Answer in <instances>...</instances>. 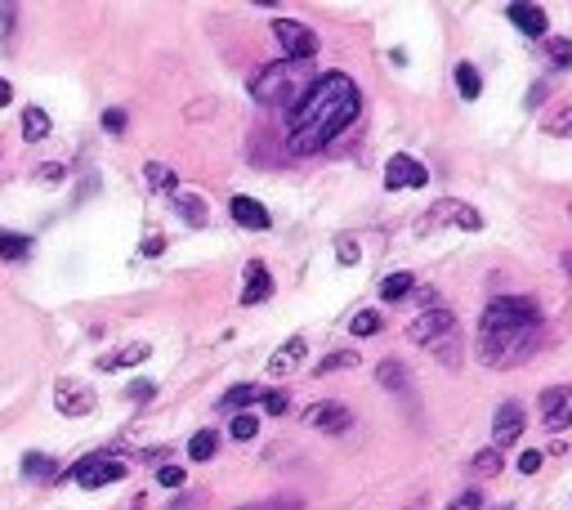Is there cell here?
I'll return each mask as SVG.
<instances>
[{
    "mask_svg": "<svg viewBox=\"0 0 572 510\" xmlns=\"http://www.w3.org/2000/svg\"><path fill=\"white\" fill-rule=\"evenodd\" d=\"M363 108V95L354 86L349 72H323L309 81V90L300 95V104L292 108V121H286V148L296 157H314L327 144H336L354 117Z\"/></svg>",
    "mask_w": 572,
    "mask_h": 510,
    "instance_id": "cell-1",
    "label": "cell"
},
{
    "mask_svg": "<svg viewBox=\"0 0 572 510\" xmlns=\"http://www.w3.org/2000/svg\"><path fill=\"white\" fill-rule=\"evenodd\" d=\"M309 63H292V59H282V63H268L250 77V99L264 104V108H286L292 112L300 104V95L309 90Z\"/></svg>",
    "mask_w": 572,
    "mask_h": 510,
    "instance_id": "cell-2",
    "label": "cell"
},
{
    "mask_svg": "<svg viewBox=\"0 0 572 510\" xmlns=\"http://www.w3.org/2000/svg\"><path fill=\"white\" fill-rule=\"evenodd\" d=\"M407 336L416 341V345H425L438 363H447V367H456L461 363V327H456V314L452 310H443V305H434V310H421L416 318H412V327H407Z\"/></svg>",
    "mask_w": 572,
    "mask_h": 510,
    "instance_id": "cell-3",
    "label": "cell"
},
{
    "mask_svg": "<svg viewBox=\"0 0 572 510\" xmlns=\"http://www.w3.org/2000/svg\"><path fill=\"white\" fill-rule=\"evenodd\" d=\"M541 350V327L514 332H479V363L483 367H519Z\"/></svg>",
    "mask_w": 572,
    "mask_h": 510,
    "instance_id": "cell-4",
    "label": "cell"
},
{
    "mask_svg": "<svg viewBox=\"0 0 572 510\" xmlns=\"http://www.w3.org/2000/svg\"><path fill=\"white\" fill-rule=\"evenodd\" d=\"M514 327H541V310L527 296H496L487 301L479 332H514Z\"/></svg>",
    "mask_w": 572,
    "mask_h": 510,
    "instance_id": "cell-5",
    "label": "cell"
},
{
    "mask_svg": "<svg viewBox=\"0 0 572 510\" xmlns=\"http://www.w3.org/2000/svg\"><path fill=\"white\" fill-rule=\"evenodd\" d=\"M273 37H277V46L286 50V59H292V63H309L318 55V46H323L318 32L309 23H300V19H277Z\"/></svg>",
    "mask_w": 572,
    "mask_h": 510,
    "instance_id": "cell-6",
    "label": "cell"
},
{
    "mask_svg": "<svg viewBox=\"0 0 572 510\" xmlns=\"http://www.w3.org/2000/svg\"><path fill=\"white\" fill-rule=\"evenodd\" d=\"M68 474L77 479V488H108V483H121V479H126V461H117V457H108V452H90V457H81Z\"/></svg>",
    "mask_w": 572,
    "mask_h": 510,
    "instance_id": "cell-7",
    "label": "cell"
},
{
    "mask_svg": "<svg viewBox=\"0 0 572 510\" xmlns=\"http://www.w3.org/2000/svg\"><path fill=\"white\" fill-rule=\"evenodd\" d=\"M99 408V394L90 390V381H77V376H63L55 385V412L59 416H90Z\"/></svg>",
    "mask_w": 572,
    "mask_h": 510,
    "instance_id": "cell-8",
    "label": "cell"
},
{
    "mask_svg": "<svg viewBox=\"0 0 572 510\" xmlns=\"http://www.w3.org/2000/svg\"><path fill=\"white\" fill-rule=\"evenodd\" d=\"M425 224H430V228H443V224H452V228H461V233H465V228L474 233V228H483V215H479V210H474L470 202L443 197V202H434V206H430Z\"/></svg>",
    "mask_w": 572,
    "mask_h": 510,
    "instance_id": "cell-9",
    "label": "cell"
},
{
    "mask_svg": "<svg viewBox=\"0 0 572 510\" xmlns=\"http://www.w3.org/2000/svg\"><path fill=\"white\" fill-rule=\"evenodd\" d=\"M425 184H430V170L412 153H394L385 161V188L389 193H398V188H425Z\"/></svg>",
    "mask_w": 572,
    "mask_h": 510,
    "instance_id": "cell-10",
    "label": "cell"
},
{
    "mask_svg": "<svg viewBox=\"0 0 572 510\" xmlns=\"http://www.w3.org/2000/svg\"><path fill=\"white\" fill-rule=\"evenodd\" d=\"M541 421L545 430H568L572 425V385H550L541 390Z\"/></svg>",
    "mask_w": 572,
    "mask_h": 510,
    "instance_id": "cell-11",
    "label": "cell"
},
{
    "mask_svg": "<svg viewBox=\"0 0 572 510\" xmlns=\"http://www.w3.org/2000/svg\"><path fill=\"white\" fill-rule=\"evenodd\" d=\"M523 425H527L523 408H519V403H501V408H496V416H492V448H496V452L514 448V443H519V434H523Z\"/></svg>",
    "mask_w": 572,
    "mask_h": 510,
    "instance_id": "cell-12",
    "label": "cell"
},
{
    "mask_svg": "<svg viewBox=\"0 0 572 510\" xmlns=\"http://www.w3.org/2000/svg\"><path fill=\"white\" fill-rule=\"evenodd\" d=\"M305 421H309L314 430H327V434H345V430L354 425V412H349L345 403H336V399H323V403H314V408L305 412Z\"/></svg>",
    "mask_w": 572,
    "mask_h": 510,
    "instance_id": "cell-13",
    "label": "cell"
},
{
    "mask_svg": "<svg viewBox=\"0 0 572 510\" xmlns=\"http://www.w3.org/2000/svg\"><path fill=\"white\" fill-rule=\"evenodd\" d=\"M505 19L523 32V37H550V19L541 6H523V0H514V6H505Z\"/></svg>",
    "mask_w": 572,
    "mask_h": 510,
    "instance_id": "cell-14",
    "label": "cell"
},
{
    "mask_svg": "<svg viewBox=\"0 0 572 510\" xmlns=\"http://www.w3.org/2000/svg\"><path fill=\"white\" fill-rule=\"evenodd\" d=\"M228 215H233V224L255 228V233H264V228L273 224V215L264 210V202H255V197H246V193H237V197L228 202Z\"/></svg>",
    "mask_w": 572,
    "mask_h": 510,
    "instance_id": "cell-15",
    "label": "cell"
},
{
    "mask_svg": "<svg viewBox=\"0 0 572 510\" xmlns=\"http://www.w3.org/2000/svg\"><path fill=\"white\" fill-rule=\"evenodd\" d=\"M300 363H305V336H292L286 345H277V350H273V359H268V376H273V381H282V376H292Z\"/></svg>",
    "mask_w": 572,
    "mask_h": 510,
    "instance_id": "cell-16",
    "label": "cell"
},
{
    "mask_svg": "<svg viewBox=\"0 0 572 510\" xmlns=\"http://www.w3.org/2000/svg\"><path fill=\"white\" fill-rule=\"evenodd\" d=\"M273 296V278H268V265L264 261H250L246 265V287H241V305H264Z\"/></svg>",
    "mask_w": 572,
    "mask_h": 510,
    "instance_id": "cell-17",
    "label": "cell"
},
{
    "mask_svg": "<svg viewBox=\"0 0 572 510\" xmlns=\"http://www.w3.org/2000/svg\"><path fill=\"white\" fill-rule=\"evenodd\" d=\"M170 206H175V215H179L188 228H206V219H210V210H206L201 193H175V197H170Z\"/></svg>",
    "mask_w": 572,
    "mask_h": 510,
    "instance_id": "cell-18",
    "label": "cell"
},
{
    "mask_svg": "<svg viewBox=\"0 0 572 510\" xmlns=\"http://www.w3.org/2000/svg\"><path fill=\"white\" fill-rule=\"evenodd\" d=\"M32 255V237L28 233H14V228H0V261H28Z\"/></svg>",
    "mask_w": 572,
    "mask_h": 510,
    "instance_id": "cell-19",
    "label": "cell"
},
{
    "mask_svg": "<svg viewBox=\"0 0 572 510\" xmlns=\"http://www.w3.org/2000/svg\"><path fill=\"white\" fill-rule=\"evenodd\" d=\"M148 354H152V345H130V350L103 354V359H99V367H103V372H117V367H135V363H144Z\"/></svg>",
    "mask_w": 572,
    "mask_h": 510,
    "instance_id": "cell-20",
    "label": "cell"
},
{
    "mask_svg": "<svg viewBox=\"0 0 572 510\" xmlns=\"http://www.w3.org/2000/svg\"><path fill=\"white\" fill-rule=\"evenodd\" d=\"M259 385H233V390H224V399H219V412H241V408H250V403H259Z\"/></svg>",
    "mask_w": 572,
    "mask_h": 510,
    "instance_id": "cell-21",
    "label": "cell"
},
{
    "mask_svg": "<svg viewBox=\"0 0 572 510\" xmlns=\"http://www.w3.org/2000/svg\"><path fill=\"white\" fill-rule=\"evenodd\" d=\"M50 130H55V126H50V112H46V108H28V112H23V139H28V144H41Z\"/></svg>",
    "mask_w": 572,
    "mask_h": 510,
    "instance_id": "cell-22",
    "label": "cell"
},
{
    "mask_svg": "<svg viewBox=\"0 0 572 510\" xmlns=\"http://www.w3.org/2000/svg\"><path fill=\"white\" fill-rule=\"evenodd\" d=\"M23 474H28V479H50V483H55V479H59V461L46 457V452H28V457H23Z\"/></svg>",
    "mask_w": 572,
    "mask_h": 510,
    "instance_id": "cell-23",
    "label": "cell"
},
{
    "mask_svg": "<svg viewBox=\"0 0 572 510\" xmlns=\"http://www.w3.org/2000/svg\"><path fill=\"white\" fill-rule=\"evenodd\" d=\"M452 77H456V90H461L465 99H479V95H483V77H479V68H474V63H456V72H452Z\"/></svg>",
    "mask_w": 572,
    "mask_h": 510,
    "instance_id": "cell-24",
    "label": "cell"
},
{
    "mask_svg": "<svg viewBox=\"0 0 572 510\" xmlns=\"http://www.w3.org/2000/svg\"><path fill=\"white\" fill-rule=\"evenodd\" d=\"M215 452H219V434H215V430H197V434L188 439V457H193V461H210Z\"/></svg>",
    "mask_w": 572,
    "mask_h": 510,
    "instance_id": "cell-25",
    "label": "cell"
},
{
    "mask_svg": "<svg viewBox=\"0 0 572 510\" xmlns=\"http://www.w3.org/2000/svg\"><path fill=\"white\" fill-rule=\"evenodd\" d=\"M376 381H381L385 390H403V385H407V367H403L398 359H385V363L376 367Z\"/></svg>",
    "mask_w": 572,
    "mask_h": 510,
    "instance_id": "cell-26",
    "label": "cell"
},
{
    "mask_svg": "<svg viewBox=\"0 0 572 510\" xmlns=\"http://www.w3.org/2000/svg\"><path fill=\"white\" fill-rule=\"evenodd\" d=\"M412 287H416V278H412V274H389V278L381 283V301H403Z\"/></svg>",
    "mask_w": 572,
    "mask_h": 510,
    "instance_id": "cell-27",
    "label": "cell"
},
{
    "mask_svg": "<svg viewBox=\"0 0 572 510\" xmlns=\"http://www.w3.org/2000/svg\"><path fill=\"white\" fill-rule=\"evenodd\" d=\"M345 367H358V350H341V354H327V359L318 363V381H323V376H332V372H345Z\"/></svg>",
    "mask_w": 572,
    "mask_h": 510,
    "instance_id": "cell-28",
    "label": "cell"
},
{
    "mask_svg": "<svg viewBox=\"0 0 572 510\" xmlns=\"http://www.w3.org/2000/svg\"><path fill=\"white\" fill-rule=\"evenodd\" d=\"M545 59L554 68H572V41L568 37H545Z\"/></svg>",
    "mask_w": 572,
    "mask_h": 510,
    "instance_id": "cell-29",
    "label": "cell"
},
{
    "mask_svg": "<svg viewBox=\"0 0 572 510\" xmlns=\"http://www.w3.org/2000/svg\"><path fill=\"white\" fill-rule=\"evenodd\" d=\"M349 332H354V336H376V332H381V314H376V310H358V314L349 318Z\"/></svg>",
    "mask_w": 572,
    "mask_h": 510,
    "instance_id": "cell-30",
    "label": "cell"
},
{
    "mask_svg": "<svg viewBox=\"0 0 572 510\" xmlns=\"http://www.w3.org/2000/svg\"><path fill=\"white\" fill-rule=\"evenodd\" d=\"M501 465H505V457H501L496 448H483V452L470 461V470H474V474H501Z\"/></svg>",
    "mask_w": 572,
    "mask_h": 510,
    "instance_id": "cell-31",
    "label": "cell"
},
{
    "mask_svg": "<svg viewBox=\"0 0 572 510\" xmlns=\"http://www.w3.org/2000/svg\"><path fill=\"white\" fill-rule=\"evenodd\" d=\"M228 434H233V439H241V443H246V439H255V434H259V416L237 412V416H233V425H228Z\"/></svg>",
    "mask_w": 572,
    "mask_h": 510,
    "instance_id": "cell-32",
    "label": "cell"
},
{
    "mask_svg": "<svg viewBox=\"0 0 572 510\" xmlns=\"http://www.w3.org/2000/svg\"><path fill=\"white\" fill-rule=\"evenodd\" d=\"M545 135H554V139H572V108H559V112L545 121Z\"/></svg>",
    "mask_w": 572,
    "mask_h": 510,
    "instance_id": "cell-33",
    "label": "cell"
},
{
    "mask_svg": "<svg viewBox=\"0 0 572 510\" xmlns=\"http://www.w3.org/2000/svg\"><path fill=\"white\" fill-rule=\"evenodd\" d=\"M358 255H363V246H358L349 233H341V237H336V261H341V265H358Z\"/></svg>",
    "mask_w": 572,
    "mask_h": 510,
    "instance_id": "cell-34",
    "label": "cell"
},
{
    "mask_svg": "<svg viewBox=\"0 0 572 510\" xmlns=\"http://www.w3.org/2000/svg\"><path fill=\"white\" fill-rule=\"evenodd\" d=\"M148 184L152 188H175V170L161 166V161H148Z\"/></svg>",
    "mask_w": 572,
    "mask_h": 510,
    "instance_id": "cell-35",
    "label": "cell"
},
{
    "mask_svg": "<svg viewBox=\"0 0 572 510\" xmlns=\"http://www.w3.org/2000/svg\"><path fill=\"white\" fill-rule=\"evenodd\" d=\"M259 403H264V412H268V416H282L292 399H286L282 390H264V394H259Z\"/></svg>",
    "mask_w": 572,
    "mask_h": 510,
    "instance_id": "cell-36",
    "label": "cell"
},
{
    "mask_svg": "<svg viewBox=\"0 0 572 510\" xmlns=\"http://www.w3.org/2000/svg\"><path fill=\"white\" fill-rule=\"evenodd\" d=\"M157 483L161 488H184V465H161L157 470Z\"/></svg>",
    "mask_w": 572,
    "mask_h": 510,
    "instance_id": "cell-37",
    "label": "cell"
},
{
    "mask_svg": "<svg viewBox=\"0 0 572 510\" xmlns=\"http://www.w3.org/2000/svg\"><path fill=\"white\" fill-rule=\"evenodd\" d=\"M126 121H130V117H126L121 108H108V112H103V130H108V135H121V130H126Z\"/></svg>",
    "mask_w": 572,
    "mask_h": 510,
    "instance_id": "cell-38",
    "label": "cell"
},
{
    "mask_svg": "<svg viewBox=\"0 0 572 510\" xmlns=\"http://www.w3.org/2000/svg\"><path fill=\"white\" fill-rule=\"evenodd\" d=\"M63 175H68V170H63L59 161H41V170H37V179H41V184H59Z\"/></svg>",
    "mask_w": 572,
    "mask_h": 510,
    "instance_id": "cell-39",
    "label": "cell"
},
{
    "mask_svg": "<svg viewBox=\"0 0 572 510\" xmlns=\"http://www.w3.org/2000/svg\"><path fill=\"white\" fill-rule=\"evenodd\" d=\"M126 394H130L135 403H148V399L157 394V385H152V381H135V385H126Z\"/></svg>",
    "mask_w": 572,
    "mask_h": 510,
    "instance_id": "cell-40",
    "label": "cell"
},
{
    "mask_svg": "<svg viewBox=\"0 0 572 510\" xmlns=\"http://www.w3.org/2000/svg\"><path fill=\"white\" fill-rule=\"evenodd\" d=\"M519 470H523V474H536V470H541V452H536V448L523 452V457H519Z\"/></svg>",
    "mask_w": 572,
    "mask_h": 510,
    "instance_id": "cell-41",
    "label": "cell"
},
{
    "mask_svg": "<svg viewBox=\"0 0 572 510\" xmlns=\"http://www.w3.org/2000/svg\"><path fill=\"white\" fill-rule=\"evenodd\" d=\"M479 506H483V497H479V492H465V497H456V501H452V510H479Z\"/></svg>",
    "mask_w": 572,
    "mask_h": 510,
    "instance_id": "cell-42",
    "label": "cell"
},
{
    "mask_svg": "<svg viewBox=\"0 0 572 510\" xmlns=\"http://www.w3.org/2000/svg\"><path fill=\"white\" fill-rule=\"evenodd\" d=\"M14 104V86L6 81V77H0V108H10Z\"/></svg>",
    "mask_w": 572,
    "mask_h": 510,
    "instance_id": "cell-43",
    "label": "cell"
},
{
    "mask_svg": "<svg viewBox=\"0 0 572 510\" xmlns=\"http://www.w3.org/2000/svg\"><path fill=\"white\" fill-rule=\"evenodd\" d=\"M541 99H545V86H541V81H536V86H532V90H527V108H536V104H541Z\"/></svg>",
    "mask_w": 572,
    "mask_h": 510,
    "instance_id": "cell-44",
    "label": "cell"
},
{
    "mask_svg": "<svg viewBox=\"0 0 572 510\" xmlns=\"http://www.w3.org/2000/svg\"><path fill=\"white\" fill-rule=\"evenodd\" d=\"M161 251H166V242H161V237H148V242H144V255H161Z\"/></svg>",
    "mask_w": 572,
    "mask_h": 510,
    "instance_id": "cell-45",
    "label": "cell"
},
{
    "mask_svg": "<svg viewBox=\"0 0 572 510\" xmlns=\"http://www.w3.org/2000/svg\"><path fill=\"white\" fill-rule=\"evenodd\" d=\"M563 269H568V274H572V251H563Z\"/></svg>",
    "mask_w": 572,
    "mask_h": 510,
    "instance_id": "cell-46",
    "label": "cell"
},
{
    "mask_svg": "<svg viewBox=\"0 0 572 510\" xmlns=\"http://www.w3.org/2000/svg\"><path fill=\"white\" fill-rule=\"evenodd\" d=\"M237 510H268V506H237Z\"/></svg>",
    "mask_w": 572,
    "mask_h": 510,
    "instance_id": "cell-47",
    "label": "cell"
},
{
    "mask_svg": "<svg viewBox=\"0 0 572 510\" xmlns=\"http://www.w3.org/2000/svg\"><path fill=\"white\" fill-rule=\"evenodd\" d=\"M135 510H139V506H135Z\"/></svg>",
    "mask_w": 572,
    "mask_h": 510,
    "instance_id": "cell-48",
    "label": "cell"
}]
</instances>
